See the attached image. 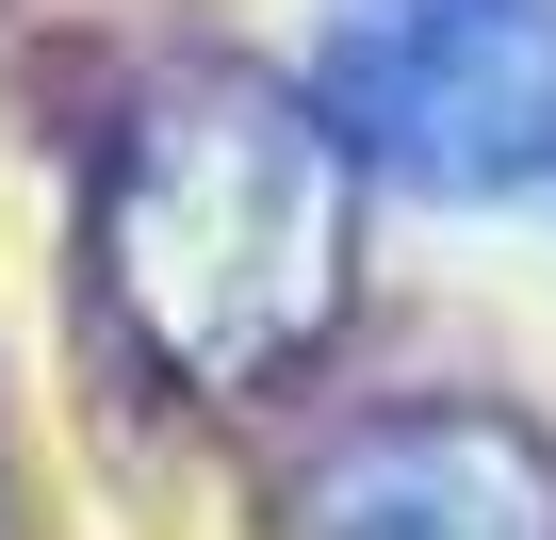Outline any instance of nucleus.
I'll return each instance as SVG.
<instances>
[{"label":"nucleus","mask_w":556,"mask_h":540,"mask_svg":"<svg viewBox=\"0 0 556 540\" xmlns=\"http://www.w3.org/2000/svg\"><path fill=\"white\" fill-rule=\"evenodd\" d=\"M278 540H556V442L523 410H377L312 442V475L278 491Z\"/></svg>","instance_id":"3"},{"label":"nucleus","mask_w":556,"mask_h":540,"mask_svg":"<svg viewBox=\"0 0 556 540\" xmlns=\"http://www.w3.org/2000/svg\"><path fill=\"white\" fill-rule=\"evenodd\" d=\"M99 279H115V328L180 377V393H278L328 328H344V279H361V164L312 99H278L245 66L213 83H164L115 148V197H99Z\"/></svg>","instance_id":"1"},{"label":"nucleus","mask_w":556,"mask_h":540,"mask_svg":"<svg viewBox=\"0 0 556 540\" xmlns=\"http://www.w3.org/2000/svg\"><path fill=\"white\" fill-rule=\"evenodd\" d=\"M312 115L458 213H556V0H328Z\"/></svg>","instance_id":"2"}]
</instances>
